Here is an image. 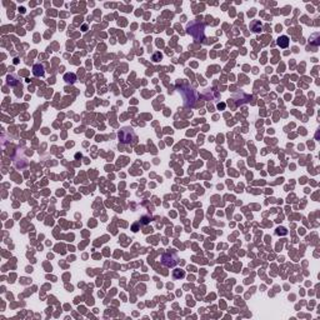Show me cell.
Masks as SVG:
<instances>
[{"mask_svg": "<svg viewBox=\"0 0 320 320\" xmlns=\"http://www.w3.org/2000/svg\"><path fill=\"white\" fill-rule=\"evenodd\" d=\"M276 43H278V45L280 48H288V45H289V38H288L286 35H283V36H280L278 39Z\"/></svg>", "mask_w": 320, "mask_h": 320, "instance_id": "cell-3", "label": "cell"}, {"mask_svg": "<svg viewBox=\"0 0 320 320\" xmlns=\"http://www.w3.org/2000/svg\"><path fill=\"white\" fill-rule=\"evenodd\" d=\"M65 80H67V83H74L75 82V75L74 74H67L65 75Z\"/></svg>", "mask_w": 320, "mask_h": 320, "instance_id": "cell-5", "label": "cell"}, {"mask_svg": "<svg viewBox=\"0 0 320 320\" xmlns=\"http://www.w3.org/2000/svg\"><path fill=\"white\" fill-rule=\"evenodd\" d=\"M33 73H34L35 76H44V68L40 65V64H36V65H34V68H33Z\"/></svg>", "mask_w": 320, "mask_h": 320, "instance_id": "cell-4", "label": "cell"}, {"mask_svg": "<svg viewBox=\"0 0 320 320\" xmlns=\"http://www.w3.org/2000/svg\"><path fill=\"white\" fill-rule=\"evenodd\" d=\"M160 59H162V54H160V53L154 54V56H153V60H154V61H159Z\"/></svg>", "mask_w": 320, "mask_h": 320, "instance_id": "cell-6", "label": "cell"}, {"mask_svg": "<svg viewBox=\"0 0 320 320\" xmlns=\"http://www.w3.org/2000/svg\"><path fill=\"white\" fill-rule=\"evenodd\" d=\"M119 140L123 144H135L136 143V135L131 128H123L119 131Z\"/></svg>", "mask_w": 320, "mask_h": 320, "instance_id": "cell-1", "label": "cell"}, {"mask_svg": "<svg viewBox=\"0 0 320 320\" xmlns=\"http://www.w3.org/2000/svg\"><path fill=\"white\" fill-rule=\"evenodd\" d=\"M162 263H163L165 266H168V268H173V266L177 265L178 259H177V257H175L174 254H171V253H165L163 257H162Z\"/></svg>", "mask_w": 320, "mask_h": 320, "instance_id": "cell-2", "label": "cell"}]
</instances>
